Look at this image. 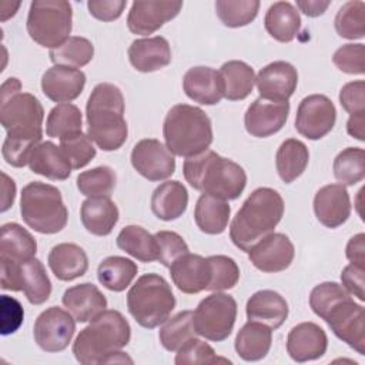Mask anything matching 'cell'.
Listing matches in <instances>:
<instances>
[{"mask_svg": "<svg viewBox=\"0 0 365 365\" xmlns=\"http://www.w3.org/2000/svg\"><path fill=\"white\" fill-rule=\"evenodd\" d=\"M211 265V281L207 291H225L237 285L240 279V268L237 262L227 255L208 257Z\"/></svg>", "mask_w": 365, "mask_h": 365, "instance_id": "48", "label": "cell"}, {"mask_svg": "<svg viewBox=\"0 0 365 365\" xmlns=\"http://www.w3.org/2000/svg\"><path fill=\"white\" fill-rule=\"evenodd\" d=\"M192 318L194 312L187 309L175 314L174 317L163 322L158 332V338L161 345L167 351L177 352L188 339L197 335Z\"/></svg>", "mask_w": 365, "mask_h": 365, "instance_id": "41", "label": "cell"}, {"mask_svg": "<svg viewBox=\"0 0 365 365\" xmlns=\"http://www.w3.org/2000/svg\"><path fill=\"white\" fill-rule=\"evenodd\" d=\"M1 288L23 291L33 305L44 304L51 294V281L46 268L36 257L23 262L0 261Z\"/></svg>", "mask_w": 365, "mask_h": 365, "instance_id": "11", "label": "cell"}, {"mask_svg": "<svg viewBox=\"0 0 365 365\" xmlns=\"http://www.w3.org/2000/svg\"><path fill=\"white\" fill-rule=\"evenodd\" d=\"M346 258L352 264L365 265V234L359 232L349 238L346 248H345Z\"/></svg>", "mask_w": 365, "mask_h": 365, "instance_id": "57", "label": "cell"}, {"mask_svg": "<svg viewBox=\"0 0 365 365\" xmlns=\"http://www.w3.org/2000/svg\"><path fill=\"white\" fill-rule=\"evenodd\" d=\"M182 174L194 190L225 201L237 200L247 185L244 168L212 150L187 158Z\"/></svg>", "mask_w": 365, "mask_h": 365, "instance_id": "4", "label": "cell"}, {"mask_svg": "<svg viewBox=\"0 0 365 365\" xmlns=\"http://www.w3.org/2000/svg\"><path fill=\"white\" fill-rule=\"evenodd\" d=\"M294 255V244L282 232L268 234L248 251L250 262L262 272H281L287 269Z\"/></svg>", "mask_w": 365, "mask_h": 365, "instance_id": "16", "label": "cell"}, {"mask_svg": "<svg viewBox=\"0 0 365 365\" xmlns=\"http://www.w3.org/2000/svg\"><path fill=\"white\" fill-rule=\"evenodd\" d=\"M76 319L60 307H50L43 311L33 327L36 344L46 352H61L73 339Z\"/></svg>", "mask_w": 365, "mask_h": 365, "instance_id": "13", "label": "cell"}, {"mask_svg": "<svg viewBox=\"0 0 365 365\" xmlns=\"http://www.w3.org/2000/svg\"><path fill=\"white\" fill-rule=\"evenodd\" d=\"M264 26L274 40L291 43L301 29L299 11L289 1H275L265 13Z\"/></svg>", "mask_w": 365, "mask_h": 365, "instance_id": "34", "label": "cell"}, {"mask_svg": "<svg viewBox=\"0 0 365 365\" xmlns=\"http://www.w3.org/2000/svg\"><path fill=\"white\" fill-rule=\"evenodd\" d=\"M27 165L34 174L54 181L67 180L73 170V165L61 147H57L51 141H41L37 144L29 157Z\"/></svg>", "mask_w": 365, "mask_h": 365, "instance_id": "28", "label": "cell"}, {"mask_svg": "<svg viewBox=\"0 0 365 365\" xmlns=\"http://www.w3.org/2000/svg\"><path fill=\"white\" fill-rule=\"evenodd\" d=\"M327 334L315 322H301L288 332L287 352L295 362L318 359L327 352Z\"/></svg>", "mask_w": 365, "mask_h": 365, "instance_id": "23", "label": "cell"}, {"mask_svg": "<svg viewBox=\"0 0 365 365\" xmlns=\"http://www.w3.org/2000/svg\"><path fill=\"white\" fill-rule=\"evenodd\" d=\"M83 127V114L80 108L71 103H61L53 107L46 120V134L51 138L78 133Z\"/></svg>", "mask_w": 365, "mask_h": 365, "instance_id": "42", "label": "cell"}, {"mask_svg": "<svg viewBox=\"0 0 365 365\" xmlns=\"http://www.w3.org/2000/svg\"><path fill=\"white\" fill-rule=\"evenodd\" d=\"M339 103L349 115L365 114V83L364 80L346 83L339 91Z\"/></svg>", "mask_w": 365, "mask_h": 365, "instance_id": "53", "label": "cell"}, {"mask_svg": "<svg viewBox=\"0 0 365 365\" xmlns=\"http://www.w3.org/2000/svg\"><path fill=\"white\" fill-rule=\"evenodd\" d=\"M131 165L148 181H161L174 174L175 158L160 140L143 138L133 147Z\"/></svg>", "mask_w": 365, "mask_h": 365, "instance_id": "15", "label": "cell"}, {"mask_svg": "<svg viewBox=\"0 0 365 365\" xmlns=\"http://www.w3.org/2000/svg\"><path fill=\"white\" fill-rule=\"evenodd\" d=\"M44 110L40 100L21 91L16 77L7 78L0 91V123L7 131L1 154L11 167L27 165L33 148L43 138Z\"/></svg>", "mask_w": 365, "mask_h": 365, "instance_id": "1", "label": "cell"}, {"mask_svg": "<svg viewBox=\"0 0 365 365\" xmlns=\"http://www.w3.org/2000/svg\"><path fill=\"white\" fill-rule=\"evenodd\" d=\"M174 285L184 294H198L208 289L211 281V265L208 257L198 254H184L170 267Z\"/></svg>", "mask_w": 365, "mask_h": 365, "instance_id": "21", "label": "cell"}, {"mask_svg": "<svg viewBox=\"0 0 365 365\" xmlns=\"http://www.w3.org/2000/svg\"><path fill=\"white\" fill-rule=\"evenodd\" d=\"M137 271L138 267L134 261L125 257L111 255L100 262L97 268V278L104 288L114 292H121L131 285Z\"/></svg>", "mask_w": 365, "mask_h": 365, "instance_id": "39", "label": "cell"}, {"mask_svg": "<svg viewBox=\"0 0 365 365\" xmlns=\"http://www.w3.org/2000/svg\"><path fill=\"white\" fill-rule=\"evenodd\" d=\"M231 207L225 200L201 194L194 210V220L200 231L218 235L222 234L228 225Z\"/></svg>", "mask_w": 365, "mask_h": 365, "instance_id": "35", "label": "cell"}, {"mask_svg": "<svg viewBox=\"0 0 365 365\" xmlns=\"http://www.w3.org/2000/svg\"><path fill=\"white\" fill-rule=\"evenodd\" d=\"M1 334L9 335L16 332L23 324L24 311L21 304L9 295H1Z\"/></svg>", "mask_w": 365, "mask_h": 365, "instance_id": "54", "label": "cell"}, {"mask_svg": "<svg viewBox=\"0 0 365 365\" xmlns=\"http://www.w3.org/2000/svg\"><path fill=\"white\" fill-rule=\"evenodd\" d=\"M158 247V262L170 268L181 255L190 252L184 238L174 231H158L154 234Z\"/></svg>", "mask_w": 365, "mask_h": 365, "instance_id": "51", "label": "cell"}, {"mask_svg": "<svg viewBox=\"0 0 365 365\" xmlns=\"http://www.w3.org/2000/svg\"><path fill=\"white\" fill-rule=\"evenodd\" d=\"M259 97L268 101L285 103L298 86L297 68L288 61H272L255 76Z\"/></svg>", "mask_w": 365, "mask_h": 365, "instance_id": "17", "label": "cell"}, {"mask_svg": "<svg viewBox=\"0 0 365 365\" xmlns=\"http://www.w3.org/2000/svg\"><path fill=\"white\" fill-rule=\"evenodd\" d=\"M271 344L272 329L257 321H248L244 324L234 341L237 355L247 362L264 359L271 349Z\"/></svg>", "mask_w": 365, "mask_h": 365, "instance_id": "31", "label": "cell"}, {"mask_svg": "<svg viewBox=\"0 0 365 365\" xmlns=\"http://www.w3.org/2000/svg\"><path fill=\"white\" fill-rule=\"evenodd\" d=\"M284 200L278 191L269 187L254 190L242 202L230 225L232 244L248 252L259 240L274 232L284 215Z\"/></svg>", "mask_w": 365, "mask_h": 365, "instance_id": "3", "label": "cell"}, {"mask_svg": "<svg viewBox=\"0 0 365 365\" xmlns=\"http://www.w3.org/2000/svg\"><path fill=\"white\" fill-rule=\"evenodd\" d=\"M365 3L346 1L336 13L334 24L338 36L348 40H359L365 36Z\"/></svg>", "mask_w": 365, "mask_h": 365, "instance_id": "45", "label": "cell"}, {"mask_svg": "<svg viewBox=\"0 0 365 365\" xmlns=\"http://www.w3.org/2000/svg\"><path fill=\"white\" fill-rule=\"evenodd\" d=\"M331 331L359 355H365V311L349 295L336 301L322 317Z\"/></svg>", "mask_w": 365, "mask_h": 365, "instance_id": "12", "label": "cell"}, {"mask_svg": "<svg viewBox=\"0 0 365 365\" xmlns=\"http://www.w3.org/2000/svg\"><path fill=\"white\" fill-rule=\"evenodd\" d=\"M37 252L34 237L17 222L1 225L0 234V261L23 262L33 258Z\"/></svg>", "mask_w": 365, "mask_h": 365, "instance_id": "33", "label": "cell"}, {"mask_svg": "<svg viewBox=\"0 0 365 365\" xmlns=\"http://www.w3.org/2000/svg\"><path fill=\"white\" fill-rule=\"evenodd\" d=\"M364 44H344L339 47L334 56L332 61L334 64L346 74H364L365 73V64H364Z\"/></svg>", "mask_w": 365, "mask_h": 365, "instance_id": "52", "label": "cell"}, {"mask_svg": "<svg viewBox=\"0 0 365 365\" xmlns=\"http://www.w3.org/2000/svg\"><path fill=\"white\" fill-rule=\"evenodd\" d=\"M60 147L70 160L73 168L86 167L96 157V147L90 137L83 131L73 133L60 138Z\"/></svg>", "mask_w": 365, "mask_h": 365, "instance_id": "47", "label": "cell"}, {"mask_svg": "<svg viewBox=\"0 0 365 365\" xmlns=\"http://www.w3.org/2000/svg\"><path fill=\"white\" fill-rule=\"evenodd\" d=\"M188 205V191L177 180L161 182L151 195V211L163 221L180 218Z\"/></svg>", "mask_w": 365, "mask_h": 365, "instance_id": "32", "label": "cell"}, {"mask_svg": "<svg viewBox=\"0 0 365 365\" xmlns=\"http://www.w3.org/2000/svg\"><path fill=\"white\" fill-rule=\"evenodd\" d=\"M87 135L103 151L121 148L128 135L124 118V97L111 83L97 84L86 106Z\"/></svg>", "mask_w": 365, "mask_h": 365, "instance_id": "2", "label": "cell"}, {"mask_svg": "<svg viewBox=\"0 0 365 365\" xmlns=\"http://www.w3.org/2000/svg\"><path fill=\"white\" fill-rule=\"evenodd\" d=\"M346 131L351 137L365 141V114L349 115L346 121Z\"/></svg>", "mask_w": 365, "mask_h": 365, "instance_id": "60", "label": "cell"}, {"mask_svg": "<svg viewBox=\"0 0 365 365\" xmlns=\"http://www.w3.org/2000/svg\"><path fill=\"white\" fill-rule=\"evenodd\" d=\"M170 43L161 37H144L134 40L128 47V60L140 73H153L171 63Z\"/></svg>", "mask_w": 365, "mask_h": 365, "instance_id": "26", "label": "cell"}, {"mask_svg": "<svg viewBox=\"0 0 365 365\" xmlns=\"http://www.w3.org/2000/svg\"><path fill=\"white\" fill-rule=\"evenodd\" d=\"M289 103H275L257 98L250 104L244 115V125L248 134L257 138H265L278 133L287 123Z\"/></svg>", "mask_w": 365, "mask_h": 365, "instance_id": "19", "label": "cell"}, {"mask_svg": "<svg viewBox=\"0 0 365 365\" xmlns=\"http://www.w3.org/2000/svg\"><path fill=\"white\" fill-rule=\"evenodd\" d=\"M125 6V0H90L87 3L90 14L101 21L117 20L123 14Z\"/></svg>", "mask_w": 365, "mask_h": 365, "instance_id": "56", "label": "cell"}, {"mask_svg": "<svg viewBox=\"0 0 365 365\" xmlns=\"http://www.w3.org/2000/svg\"><path fill=\"white\" fill-rule=\"evenodd\" d=\"M317 220L327 228L341 227L351 215V198L342 184L321 187L314 197Z\"/></svg>", "mask_w": 365, "mask_h": 365, "instance_id": "20", "label": "cell"}, {"mask_svg": "<svg viewBox=\"0 0 365 365\" xmlns=\"http://www.w3.org/2000/svg\"><path fill=\"white\" fill-rule=\"evenodd\" d=\"M336 108L324 94L304 97L295 115V130L308 140L325 137L335 125Z\"/></svg>", "mask_w": 365, "mask_h": 365, "instance_id": "14", "label": "cell"}, {"mask_svg": "<svg viewBox=\"0 0 365 365\" xmlns=\"http://www.w3.org/2000/svg\"><path fill=\"white\" fill-rule=\"evenodd\" d=\"M27 33L41 47L56 48L73 29V9L66 0H34L27 16Z\"/></svg>", "mask_w": 365, "mask_h": 365, "instance_id": "9", "label": "cell"}, {"mask_svg": "<svg viewBox=\"0 0 365 365\" xmlns=\"http://www.w3.org/2000/svg\"><path fill=\"white\" fill-rule=\"evenodd\" d=\"M86 74L80 68L53 66L41 77V90L54 103H70L84 90Z\"/></svg>", "mask_w": 365, "mask_h": 365, "instance_id": "22", "label": "cell"}, {"mask_svg": "<svg viewBox=\"0 0 365 365\" xmlns=\"http://www.w3.org/2000/svg\"><path fill=\"white\" fill-rule=\"evenodd\" d=\"M308 161L309 151L307 145L297 138H288L282 141L275 155V167L278 175L285 184H291L299 175H302Z\"/></svg>", "mask_w": 365, "mask_h": 365, "instance_id": "37", "label": "cell"}, {"mask_svg": "<svg viewBox=\"0 0 365 365\" xmlns=\"http://www.w3.org/2000/svg\"><path fill=\"white\" fill-rule=\"evenodd\" d=\"M182 1H134L127 16V27L133 34L148 36L177 17Z\"/></svg>", "mask_w": 365, "mask_h": 365, "instance_id": "18", "label": "cell"}, {"mask_svg": "<svg viewBox=\"0 0 365 365\" xmlns=\"http://www.w3.org/2000/svg\"><path fill=\"white\" fill-rule=\"evenodd\" d=\"M259 10L258 0H217L215 13L227 27H244L255 20Z\"/></svg>", "mask_w": 365, "mask_h": 365, "instance_id": "43", "label": "cell"}, {"mask_svg": "<svg viewBox=\"0 0 365 365\" xmlns=\"http://www.w3.org/2000/svg\"><path fill=\"white\" fill-rule=\"evenodd\" d=\"M237 319V301L232 295L215 291L205 297L194 311L195 332L208 341L227 339Z\"/></svg>", "mask_w": 365, "mask_h": 365, "instance_id": "10", "label": "cell"}, {"mask_svg": "<svg viewBox=\"0 0 365 365\" xmlns=\"http://www.w3.org/2000/svg\"><path fill=\"white\" fill-rule=\"evenodd\" d=\"M115 182L117 175L107 165L83 171L77 177V188L86 197H110Z\"/></svg>", "mask_w": 365, "mask_h": 365, "instance_id": "46", "label": "cell"}, {"mask_svg": "<svg viewBox=\"0 0 365 365\" xmlns=\"http://www.w3.org/2000/svg\"><path fill=\"white\" fill-rule=\"evenodd\" d=\"M48 57L54 66L80 68L87 66L94 57L93 43L80 36H70L64 43L51 48Z\"/></svg>", "mask_w": 365, "mask_h": 365, "instance_id": "40", "label": "cell"}, {"mask_svg": "<svg viewBox=\"0 0 365 365\" xmlns=\"http://www.w3.org/2000/svg\"><path fill=\"white\" fill-rule=\"evenodd\" d=\"M163 135L167 148L178 157H194L212 143V124L204 110L190 104H175L165 115Z\"/></svg>", "mask_w": 365, "mask_h": 365, "instance_id": "6", "label": "cell"}, {"mask_svg": "<svg viewBox=\"0 0 365 365\" xmlns=\"http://www.w3.org/2000/svg\"><path fill=\"white\" fill-rule=\"evenodd\" d=\"M127 308L138 325L153 329L170 318L175 297L161 275L150 272L141 275L128 289Z\"/></svg>", "mask_w": 365, "mask_h": 365, "instance_id": "7", "label": "cell"}, {"mask_svg": "<svg viewBox=\"0 0 365 365\" xmlns=\"http://www.w3.org/2000/svg\"><path fill=\"white\" fill-rule=\"evenodd\" d=\"M47 262L56 278L66 282L83 277L88 269L86 251L73 242L54 245L48 252Z\"/></svg>", "mask_w": 365, "mask_h": 365, "instance_id": "30", "label": "cell"}, {"mask_svg": "<svg viewBox=\"0 0 365 365\" xmlns=\"http://www.w3.org/2000/svg\"><path fill=\"white\" fill-rule=\"evenodd\" d=\"M1 178H3V195H1V208L0 211L4 212L7 211L13 202H14V197H16V182L14 180H11L6 173H1Z\"/></svg>", "mask_w": 365, "mask_h": 365, "instance_id": "59", "label": "cell"}, {"mask_svg": "<svg viewBox=\"0 0 365 365\" xmlns=\"http://www.w3.org/2000/svg\"><path fill=\"white\" fill-rule=\"evenodd\" d=\"M182 88L188 98L202 106L218 104L224 98V81L212 67L195 66L182 77Z\"/></svg>", "mask_w": 365, "mask_h": 365, "instance_id": "24", "label": "cell"}, {"mask_svg": "<svg viewBox=\"0 0 365 365\" xmlns=\"http://www.w3.org/2000/svg\"><path fill=\"white\" fill-rule=\"evenodd\" d=\"M118 217V208L110 197H88L81 202V224L93 235L106 237L111 234Z\"/></svg>", "mask_w": 365, "mask_h": 365, "instance_id": "29", "label": "cell"}, {"mask_svg": "<svg viewBox=\"0 0 365 365\" xmlns=\"http://www.w3.org/2000/svg\"><path fill=\"white\" fill-rule=\"evenodd\" d=\"M131 338V328L124 315L115 309H106L80 331L73 354L83 365H98L124 348Z\"/></svg>", "mask_w": 365, "mask_h": 365, "instance_id": "5", "label": "cell"}, {"mask_svg": "<svg viewBox=\"0 0 365 365\" xmlns=\"http://www.w3.org/2000/svg\"><path fill=\"white\" fill-rule=\"evenodd\" d=\"M288 311L285 298L272 289L257 291L250 297L245 305L248 321L265 324L271 329H278L285 322Z\"/></svg>", "mask_w": 365, "mask_h": 365, "instance_id": "27", "label": "cell"}, {"mask_svg": "<svg viewBox=\"0 0 365 365\" xmlns=\"http://www.w3.org/2000/svg\"><path fill=\"white\" fill-rule=\"evenodd\" d=\"M20 214L23 221L40 234H57L68 220L60 190L41 181H31L23 187Z\"/></svg>", "mask_w": 365, "mask_h": 365, "instance_id": "8", "label": "cell"}, {"mask_svg": "<svg viewBox=\"0 0 365 365\" xmlns=\"http://www.w3.org/2000/svg\"><path fill=\"white\" fill-rule=\"evenodd\" d=\"M117 247L141 262L158 261L155 237L140 225H127L117 235Z\"/></svg>", "mask_w": 365, "mask_h": 365, "instance_id": "38", "label": "cell"}, {"mask_svg": "<svg viewBox=\"0 0 365 365\" xmlns=\"http://www.w3.org/2000/svg\"><path fill=\"white\" fill-rule=\"evenodd\" d=\"M63 305L78 322H88L107 308L104 294L91 282H83L67 288L63 294Z\"/></svg>", "mask_w": 365, "mask_h": 365, "instance_id": "25", "label": "cell"}, {"mask_svg": "<svg viewBox=\"0 0 365 365\" xmlns=\"http://www.w3.org/2000/svg\"><path fill=\"white\" fill-rule=\"evenodd\" d=\"M334 175L342 185H355L365 177V151L359 147L342 150L334 160Z\"/></svg>", "mask_w": 365, "mask_h": 365, "instance_id": "44", "label": "cell"}, {"mask_svg": "<svg viewBox=\"0 0 365 365\" xmlns=\"http://www.w3.org/2000/svg\"><path fill=\"white\" fill-rule=\"evenodd\" d=\"M331 6V1L322 0H297V9H299L308 17L322 16L327 9Z\"/></svg>", "mask_w": 365, "mask_h": 365, "instance_id": "58", "label": "cell"}, {"mask_svg": "<svg viewBox=\"0 0 365 365\" xmlns=\"http://www.w3.org/2000/svg\"><path fill=\"white\" fill-rule=\"evenodd\" d=\"M218 362H228L231 364L230 359L220 358L215 351L212 349L211 345L207 342L198 339V338H191L188 339L178 351L175 355V364L182 365V364H218Z\"/></svg>", "mask_w": 365, "mask_h": 365, "instance_id": "49", "label": "cell"}, {"mask_svg": "<svg viewBox=\"0 0 365 365\" xmlns=\"http://www.w3.org/2000/svg\"><path fill=\"white\" fill-rule=\"evenodd\" d=\"M365 265L359 264H349L346 265L341 272V281L342 287L354 297H356L359 301H365Z\"/></svg>", "mask_w": 365, "mask_h": 365, "instance_id": "55", "label": "cell"}, {"mask_svg": "<svg viewBox=\"0 0 365 365\" xmlns=\"http://www.w3.org/2000/svg\"><path fill=\"white\" fill-rule=\"evenodd\" d=\"M220 74L224 81V97L230 101H240L247 98L255 86L254 68L241 60L225 61Z\"/></svg>", "mask_w": 365, "mask_h": 365, "instance_id": "36", "label": "cell"}, {"mask_svg": "<svg viewBox=\"0 0 365 365\" xmlns=\"http://www.w3.org/2000/svg\"><path fill=\"white\" fill-rule=\"evenodd\" d=\"M349 295V292L336 282H322L312 288L309 294V307L315 315L322 318L327 311L341 298Z\"/></svg>", "mask_w": 365, "mask_h": 365, "instance_id": "50", "label": "cell"}]
</instances>
